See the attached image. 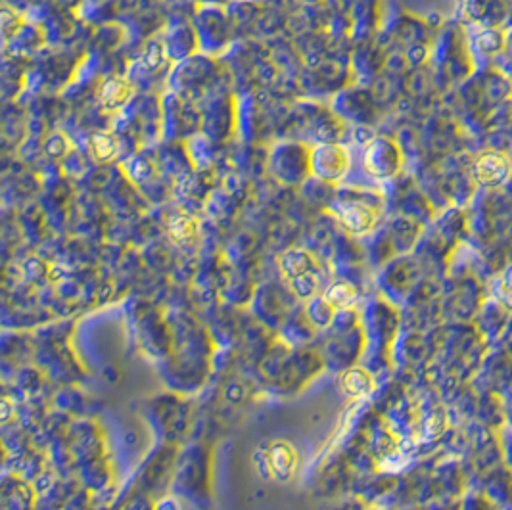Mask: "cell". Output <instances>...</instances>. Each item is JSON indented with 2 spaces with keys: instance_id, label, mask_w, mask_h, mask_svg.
Masks as SVG:
<instances>
[{
  "instance_id": "5",
  "label": "cell",
  "mask_w": 512,
  "mask_h": 510,
  "mask_svg": "<svg viewBox=\"0 0 512 510\" xmlns=\"http://www.w3.org/2000/svg\"><path fill=\"white\" fill-rule=\"evenodd\" d=\"M129 93H131V91L127 89L125 83L112 81V83L104 89V102H106V104H112V106H117V104H121V102L127 100Z\"/></svg>"
},
{
  "instance_id": "6",
  "label": "cell",
  "mask_w": 512,
  "mask_h": 510,
  "mask_svg": "<svg viewBox=\"0 0 512 510\" xmlns=\"http://www.w3.org/2000/svg\"><path fill=\"white\" fill-rule=\"evenodd\" d=\"M171 232H173V236L177 238L179 234L181 236H185V238H190V236H194V223L185 217V219H177L173 225H171Z\"/></svg>"
},
{
  "instance_id": "3",
  "label": "cell",
  "mask_w": 512,
  "mask_h": 510,
  "mask_svg": "<svg viewBox=\"0 0 512 510\" xmlns=\"http://www.w3.org/2000/svg\"><path fill=\"white\" fill-rule=\"evenodd\" d=\"M342 223L350 231L361 232L371 229L374 223V211L365 206H351L342 211Z\"/></svg>"
},
{
  "instance_id": "1",
  "label": "cell",
  "mask_w": 512,
  "mask_h": 510,
  "mask_svg": "<svg viewBox=\"0 0 512 510\" xmlns=\"http://www.w3.org/2000/svg\"><path fill=\"white\" fill-rule=\"evenodd\" d=\"M509 169L511 167L505 156L497 152H489L476 162V177L484 185H497L509 175Z\"/></svg>"
},
{
  "instance_id": "2",
  "label": "cell",
  "mask_w": 512,
  "mask_h": 510,
  "mask_svg": "<svg viewBox=\"0 0 512 510\" xmlns=\"http://www.w3.org/2000/svg\"><path fill=\"white\" fill-rule=\"evenodd\" d=\"M294 451L286 443H275L269 453V468L282 482H286L294 470Z\"/></svg>"
},
{
  "instance_id": "4",
  "label": "cell",
  "mask_w": 512,
  "mask_h": 510,
  "mask_svg": "<svg viewBox=\"0 0 512 510\" xmlns=\"http://www.w3.org/2000/svg\"><path fill=\"white\" fill-rule=\"evenodd\" d=\"M93 150L100 160H110L116 156V140L112 139L110 135H98V137H94Z\"/></svg>"
}]
</instances>
